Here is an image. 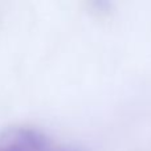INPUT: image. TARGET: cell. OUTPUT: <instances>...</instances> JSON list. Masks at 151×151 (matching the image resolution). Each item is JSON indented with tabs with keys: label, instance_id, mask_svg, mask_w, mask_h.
I'll return each instance as SVG.
<instances>
[{
	"label": "cell",
	"instance_id": "6da1fadb",
	"mask_svg": "<svg viewBox=\"0 0 151 151\" xmlns=\"http://www.w3.org/2000/svg\"><path fill=\"white\" fill-rule=\"evenodd\" d=\"M52 142L47 133L28 125H13L0 131L3 151H49Z\"/></svg>",
	"mask_w": 151,
	"mask_h": 151
},
{
	"label": "cell",
	"instance_id": "7a4b0ae2",
	"mask_svg": "<svg viewBox=\"0 0 151 151\" xmlns=\"http://www.w3.org/2000/svg\"><path fill=\"white\" fill-rule=\"evenodd\" d=\"M53 151H83L78 147H60V149H56Z\"/></svg>",
	"mask_w": 151,
	"mask_h": 151
},
{
	"label": "cell",
	"instance_id": "3957f363",
	"mask_svg": "<svg viewBox=\"0 0 151 151\" xmlns=\"http://www.w3.org/2000/svg\"><path fill=\"white\" fill-rule=\"evenodd\" d=\"M0 151H3V150H0Z\"/></svg>",
	"mask_w": 151,
	"mask_h": 151
}]
</instances>
